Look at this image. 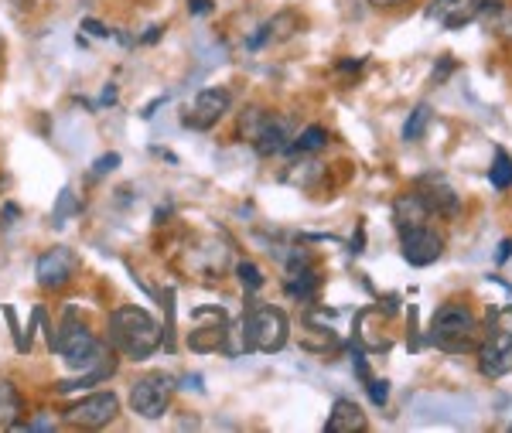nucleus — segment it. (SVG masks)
Listing matches in <instances>:
<instances>
[{
    "mask_svg": "<svg viewBox=\"0 0 512 433\" xmlns=\"http://www.w3.org/2000/svg\"><path fill=\"white\" fill-rule=\"evenodd\" d=\"M328 130L325 127H318V123H311V127H304L301 133H294L291 137V147H287V154H301V157H308V154H318V151H325L328 147Z\"/></svg>",
    "mask_w": 512,
    "mask_h": 433,
    "instance_id": "20",
    "label": "nucleus"
},
{
    "mask_svg": "<svg viewBox=\"0 0 512 433\" xmlns=\"http://www.w3.org/2000/svg\"><path fill=\"white\" fill-rule=\"evenodd\" d=\"M18 215H21V212H18V205L7 202V205H4V219H7L4 226H14V219H18Z\"/></svg>",
    "mask_w": 512,
    "mask_h": 433,
    "instance_id": "37",
    "label": "nucleus"
},
{
    "mask_svg": "<svg viewBox=\"0 0 512 433\" xmlns=\"http://www.w3.org/2000/svg\"><path fill=\"white\" fill-rule=\"evenodd\" d=\"M226 335H229V328H226V318H219L216 324H209V328H195V331H188V348L192 352H219L222 345H226Z\"/></svg>",
    "mask_w": 512,
    "mask_h": 433,
    "instance_id": "18",
    "label": "nucleus"
},
{
    "mask_svg": "<svg viewBox=\"0 0 512 433\" xmlns=\"http://www.w3.org/2000/svg\"><path fill=\"white\" fill-rule=\"evenodd\" d=\"M366 427H369V420L355 399H335L332 413H328V423H325L328 433H359Z\"/></svg>",
    "mask_w": 512,
    "mask_h": 433,
    "instance_id": "16",
    "label": "nucleus"
},
{
    "mask_svg": "<svg viewBox=\"0 0 512 433\" xmlns=\"http://www.w3.org/2000/svg\"><path fill=\"white\" fill-rule=\"evenodd\" d=\"M482 321L475 318V311L468 304H458V301H448L434 311L431 318V328H427V338L431 345H437L441 352H451V355H465V352H475L478 341H482Z\"/></svg>",
    "mask_w": 512,
    "mask_h": 433,
    "instance_id": "3",
    "label": "nucleus"
},
{
    "mask_svg": "<svg viewBox=\"0 0 512 433\" xmlns=\"http://www.w3.org/2000/svg\"><path fill=\"white\" fill-rule=\"evenodd\" d=\"M291 338V321L274 304H256L243 318V348L246 352L274 355Z\"/></svg>",
    "mask_w": 512,
    "mask_h": 433,
    "instance_id": "5",
    "label": "nucleus"
},
{
    "mask_svg": "<svg viewBox=\"0 0 512 433\" xmlns=\"http://www.w3.org/2000/svg\"><path fill=\"white\" fill-rule=\"evenodd\" d=\"M113 103H117V86L110 82V86L103 89V106H113Z\"/></svg>",
    "mask_w": 512,
    "mask_h": 433,
    "instance_id": "38",
    "label": "nucleus"
},
{
    "mask_svg": "<svg viewBox=\"0 0 512 433\" xmlns=\"http://www.w3.org/2000/svg\"><path fill=\"white\" fill-rule=\"evenodd\" d=\"M59 427V420H55V413H35L31 420H21V427L18 430H55Z\"/></svg>",
    "mask_w": 512,
    "mask_h": 433,
    "instance_id": "30",
    "label": "nucleus"
},
{
    "mask_svg": "<svg viewBox=\"0 0 512 433\" xmlns=\"http://www.w3.org/2000/svg\"><path fill=\"white\" fill-rule=\"evenodd\" d=\"M123 164V157L117 151H110V154H103V157H96L93 161V178H106V174H113Z\"/></svg>",
    "mask_w": 512,
    "mask_h": 433,
    "instance_id": "28",
    "label": "nucleus"
},
{
    "mask_svg": "<svg viewBox=\"0 0 512 433\" xmlns=\"http://www.w3.org/2000/svg\"><path fill=\"white\" fill-rule=\"evenodd\" d=\"M4 318H7V324H11L14 348H18L21 355H28V352H31V341L24 338V331H21V324H18V314H14V307H4Z\"/></svg>",
    "mask_w": 512,
    "mask_h": 433,
    "instance_id": "27",
    "label": "nucleus"
},
{
    "mask_svg": "<svg viewBox=\"0 0 512 433\" xmlns=\"http://www.w3.org/2000/svg\"><path fill=\"white\" fill-rule=\"evenodd\" d=\"M512 256V239H502L499 243V256H495V263H506Z\"/></svg>",
    "mask_w": 512,
    "mask_h": 433,
    "instance_id": "36",
    "label": "nucleus"
},
{
    "mask_svg": "<svg viewBox=\"0 0 512 433\" xmlns=\"http://www.w3.org/2000/svg\"><path fill=\"white\" fill-rule=\"evenodd\" d=\"M229 106H233V96H229V89H222V86L198 89L195 99H192V106L185 110V127H192V130L219 127V123L226 120Z\"/></svg>",
    "mask_w": 512,
    "mask_h": 433,
    "instance_id": "9",
    "label": "nucleus"
},
{
    "mask_svg": "<svg viewBox=\"0 0 512 433\" xmlns=\"http://www.w3.org/2000/svg\"><path fill=\"white\" fill-rule=\"evenodd\" d=\"M52 352H59L62 362L69 365L72 372H86V369H99V365H106V362H117L110 341H99L93 335V328L82 318H76L72 311H69V318L59 324V331H55Z\"/></svg>",
    "mask_w": 512,
    "mask_h": 433,
    "instance_id": "2",
    "label": "nucleus"
},
{
    "mask_svg": "<svg viewBox=\"0 0 512 433\" xmlns=\"http://www.w3.org/2000/svg\"><path fill=\"white\" fill-rule=\"evenodd\" d=\"M390 314H383V307H362L355 314V341H359L366 352H390L393 348V335L390 331Z\"/></svg>",
    "mask_w": 512,
    "mask_h": 433,
    "instance_id": "12",
    "label": "nucleus"
},
{
    "mask_svg": "<svg viewBox=\"0 0 512 433\" xmlns=\"http://www.w3.org/2000/svg\"><path fill=\"white\" fill-rule=\"evenodd\" d=\"M352 372H355V376H359L362 382H369V379H373V372H369L366 355H362V352H352Z\"/></svg>",
    "mask_w": 512,
    "mask_h": 433,
    "instance_id": "33",
    "label": "nucleus"
},
{
    "mask_svg": "<svg viewBox=\"0 0 512 433\" xmlns=\"http://www.w3.org/2000/svg\"><path fill=\"white\" fill-rule=\"evenodd\" d=\"M366 393H369V399H373V406H386V403H390V382H386V379H369Z\"/></svg>",
    "mask_w": 512,
    "mask_h": 433,
    "instance_id": "29",
    "label": "nucleus"
},
{
    "mask_svg": "<svg viewBox=\"0 0 512 433\" xmlns=\"http://www.w3.org/2000/svg\"><path fill=\"white\" fill-rule=\"evenodd\" d=\"M267 28H270V38L284 41V38H291L294 31H301V21H297V14L284 11V14H277L274 21H267Z\"/></svg>",
    "mask_w": 512,
    "mask_h": 433,
    "instance_id": "25",
    "label": "nucleus"
},
{
    "mask_svg": "<svg viewBox=\"0 0 512 433\" xmlns=\"http://www.w3.org/2000/svg\"><path fill=\"white\" fill-rule=\"evenodd\" d=\"M417 191L427 202V208H431V215H444V219H451V215L461 212V195L448 185V178H441V174H427V178H420Z\"/></svg>",
    "mask_w": 512,
    "mask_h": 433,
    "instance_id": "13",
    "label": "nucleus"
},
{
    "mask_svg": "<svg viewBox=\"0 0 512 433\" xmlns=\"http://www.w3.org/2000/svg\"><path fill=\"white\" fill-rule=\"evenodd\" d=\"M263 120H267V110H260V106H250V110H243V116H239V133H243L246 140H253L256 133H260Z\"/></svg>",
    "mask_w": 512,
    "mask_h": 433,
    "instance_id": "26",
    "label": "nucleus"
},
{
    "mask_svg": "<svg viewBox=\"0 0 512 433\" xmlns=\"http://www.w3.org/2000/svg\"><path fill=\"white\" fill-rule=\"evenodd\" d=\"M499 7H502L499 0H434V4L427 7V18L448 31H458V28H465V24L485 18V14H495Z\"/></svg>",
    "mask_w": 512,
    "mask_h": 433,
    "instance_id": "8",
    "label": "nucleus"
},
{
    "mask_svg": "<svg viewBox=\"0 0 512 433\" xmlns=\"http://www.w3.org/2000/svg\"><path fill=\"white\" fill-rule=\"evenodd\" d=\"M202 376H198V372H195V376H181L178 379V389H192V393H205V386H202Z\"/></svg>",
    "mask_w": 512,
    "mask_h": 433,
    "instance_id": "34",
    "label": "nucleus"
},
{
    "mask_svg": "<svg viewBox=\"0 0 512 433\" xmlns=\"http://www.w3.org/2000/svg\"><path fill=\"white\" fill-rule=\"evenodd\" d=\"M161 106H168V96H158V99H151V103L144 106V113H140V116H144V120H154V116H158V110H161Z\"/></svg>",
    "mask_w": 512,
    "mask_h": 433,
    "instance_id": "35",
    "label": "nucleus"
},
{
    "mask_svg": "<svg viewBox=\"0 0 512 433\" xmlns=\"http://www.w3.org/2000/svg\"><path fill=\"white\" fill-rule=\"evenodd\" d=\"M79 273V260L69 246H52L38 256V266H35V277H38V287L41 290H62L76 280Z\"/></svg>",
    "mask_w": 512,
    "mask_h": 433,
    "instance_id": "10",
    "label": "nucleus"
},
{
    "mask_svg": "<svg viewBox=\"0 0 512 433\" xmlns=\"http://www.w3.org/2000/svg\"><path fill=\"white\" fill-rule=\"evenodd\" d=\"M79 31H89L93 38H113V31L106 28L103 21H96V18H82L79 21Z\"/></svg>",
    "mask_w": 512,
    "mask_h": 433,
    "instance_id": "31",
    "label": "nucleus"
},
{
    "mask_svg": "<svg viewBox=\"0 0 512 433\" xmlns=\"http://www.w3.org/2000/svg\"><path fill=\"white\" fill-rule=\"evenodd\" d=\"M117 416H120V396L113 389H99V393H89L76 399L72 406H65L62 423H69L76 430H103Z\"/></svg>",
    "mask_w": 512,
    "mask_h": 433,
    "instance_id": "7",
    "label": "nucleus"
},
{
    "mask_svg": "<svg viewBox=\"0 0 512 433\" xmlns=\"http://www.w3.org/2000/svg\"><path fill=\"white\" fill-rule=\"evenodd\" d=\"M212 11H216L212 0H188V14H192V18H209Z\"/></svg>",
    "mask_w": 512,
    "mask_h": 433,
    "instance_id": "32",
    "label": "nucleus"
},
{
    "mask_svg": "<svg viewBox=\"0 0 512 433\" xmlns=\"http://www.w3.org/2000/svg\"><path fill=\"white\" fill-rule=\"evenodd\" d=\"M489 185L495 188V191H509L512 188V157L502 151H495V157H492V168H489Z\"/></svg>",
    "mask_w": 512,
    "mask_h": 433,
    "instance_id": "22",
    "label": "nucleus"
},
{
    "mask_svg": "<svg viewBox=\"0 0 512 433\" xmlns=\"http://www.w3.org/2000/svg\"><path fill=\"white\" fill-rule=\"evenodd\" d=\"M373 7H400V4H407V0H369Z\"/></svg>",
    "mask_w": 512,
    "mask_h": 433,
    "instance_id": "40",
    "label": "nucleus"
},
{
    "mask_svg": "<svg viewBox=\"0 0 512 433\" xmlns=\"http://www.w3.org/2000/svg\"><path fill=\"white\" fill-rule=\"evenodd\" d=\"M106 341L117 355L130 358V362H144L164 345V328L151 311L123 304L106 314Z\"/></svg>",
    "mask_w": 512,
    "mask_h": 433,
    "instance_id": "1",
    "label": "nucleus"
},
{
    "mask_svg": "<svg viewBox=\"0 0 512 433\" xmlns=\"http://www.w3.org/2000/svg\"><path fill=\"white\" fill-rule=\"evenodd\" d=\"M161 31H164V28H158V24H154V28H147V35H144V45H154V41L161 38Z\"/></svg>",
    "mask_w": 512,
    "mask_h": 433,
    "instance_id": "39",
    "label": "nucleus"
},
{
    "mask_svg": "<svg viewBox=\"0 0 512 433\" xmlns=\"http://www.w3.org/2000/svg\"><path fill=\"white\" fill-rule=\"evenodd\" d=\"M24 420V399L11 382H0V427L18 430Z\"/></svg>",
    "mask_w": 512,
    "mask_h": 433,
    "instance_id": "19",
    "label": "nucleus"
},
{
    "mask_svg": "<svg viewBox=\"0 0 512 433\" xmlns=\"http://www.w3.org/2000/svg\"><path fill=\"white\" fill-rule=\"evenodd\" d=\"M236 280H239V287H243L246 294H256V290H263V283H267L263 270L253 260H239L236 263Z\"/></svg>",
    "mask_w": 512,
    "mask_h": 433,
    "instance_id": "23",
    "label": "nucleus"
},
{
    "mask_svg": "<svg viewBox=\"0 0 512 433\" xmlns=\"http://www.w3.org/2000/svg\"><path fill=\"white\" fill-rule=\"evenodd\" d=\"M427 219H431V208L427 202L420 198V191H403V195H396L393 202V226L396 229H414V226H427Z\"/></svg>",
    "mask_w": 512,
    "mask_h": 433,
    "instance_id": "15",
    "label": "nucleus"
},
{
    "mask_svg": "<svg viewBox=\"0 0 512 433\" xmlns=\"http://www.w3.org/2000/svg\"><path fill=\"white\" fill-rule=\"evenodd\" d=\"M178 393V382L168 372H147L130 382V410L140 420H161L171 410V399Z\"/></svg>",
    "mask_w": 512,
    "mask_h": 433,
    "instance_id": "6",
    "label": "nucleus"
},
{
    "mask_svg": "<svg viewBox=\"0 0 512 433\" xmlns=\"http://www.w3.org/2000/svg\"><path fill=\"white\" fill-rule=\"evenodd\" d=\"M431 106L427 103H420L414 106V113L407 116V123H403V130H400V140L403 144H417V140H424V133L427 127H431Z\"/></svg>",
    "mask_w": 512,
    "mask_h": 433,
    "instance_id": "21",
    "label": "nucleus"
},
{
    "mask_svg": "<svg viewBox=\"0 0 512 433\" xmlns=\"http://www.w3.org/2000/svg\"><path fill=\"white\" fill-rule=\"evenodd\" d=\"M291 137H294L291 120H284V116H277V113H267L260 133H256L250 144L260 157H280V154H287V147H291Z\"/></svg>",
    "mask_w": 512,
    "mask_h": 433,
    "instance_id": "14",
    "label": "nucleus"
},
{
    "mask_svg": "<svg viewBox=\"0 0 512 433\" xmlns=\"http://www.w3.org/2000/svg\"><path fill=\"white\" fill-rule=\"evenodd\" d=\"M475 355L485 379H502L512 372V304L499 307L489 318V328L482 331Z\"/></svg>",
    "mask_w": 512,
    "mask_h": 433,
    "instance_id": "4",
    "label": "nucleus"
},
{
    "mask_svg": "<svg viewBox=\"0 0 512 433\" xmlns=\"http://www.w3.org/2000/svg\"><path fill=\"white\" fill-rule=\"evenodd\" d=\"M79 195L72 188H62V195H59V202H55V208H52V222L55 226H65V222L72 219V215L79 212Z\"/></svg>",
    "mask_w": 512,
    "mask_h": 433,
    "instance_id": "24",
    "label": "nucleus"
},
{
    "mask_svg": "<svg viewBox=\"0 0 512 433\" xmlns=\"http://www.w3.org/2000/svg\"><path fill=\"white\" fill-rule=\"evenodd\" d=\"M321 287V277L311 263H291L287 266V280H284V290L294 297V301H311Z\"/></svg>",
    "mask_w": 512,
    "mask_h": 433,
    "instance_id": "17",
    "label": "nucleus"
},
{
    "mask_svg": "<svg viewBox=\"0 0 512 433\" xmlns=\"http://www.w3.org/2000/svg\"><path fill=\"white\" fill-rule=\"evenodd\" d=\"M400 256L410 266H431L444 256V236L431 226H414L400 232Z\"/></svg>",
    "mask_w": 512,
    "mask_h": 433,
    "instance_id": "11",
    "label": "nucleus"
}]
</instances>
